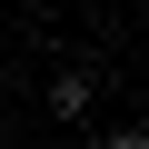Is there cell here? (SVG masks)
I'll use <instances>...</instances> for the list:
<instances>
[{"label": "cell", "mask_w": 149, "mask_h": 149, "mask_svg": "<svg viewBox=\"0 0 149 149\" xmlns=\"http://www.w3.org/2000/svg\"><path fill=\"white\" fill-rule=\"evenodd\" d=\"M90 100H100V80H90V70H60V80H50V119H70V129L90 119Z\"/></svg>", "instance_id": "1"}, {"label": "cell", "mask_w": 149, "mask_h": 149, "mask_svg": "<svg viewBox=\"0 0 149 149\" xmlns=\"http://www.w3.org/2000/svg\"><path fill=\"white\" fill-rule=\"evenodd\" d=\"M100 149H149V139H139V129H109V139H100Z\"/></svg>", "instance_id": "2"}]
</instances>
